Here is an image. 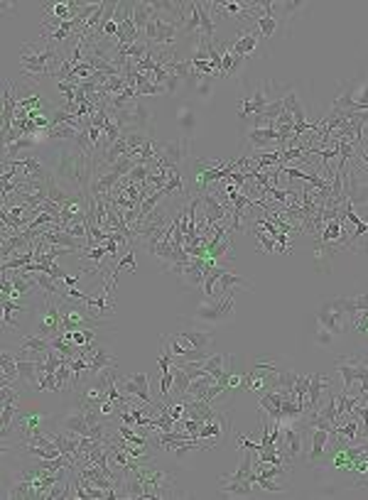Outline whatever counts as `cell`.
<instances>
[{
    "label": "cell",
    "mask_w": 368,
    "mask_h": 500,
    "mask_svg": "<svg viewBox=\"0 0 368 500\" xmlns=\"http://www.w3.org/2000/svg\"><path fill=\"white\" fill-rule=\"evenodd\" d=\"M155 3H133V23H135V27H138L140 35H145V27H148V23L152 20V15H155Z\"/></svg>",
    "instance_id": "cell-19"
},
{
    "label": "cell",
    "mask_w": 368,
    "mask_h": 500,
    "mask_svg": "<svg viewBox=\"0 0 368 500\" xmlns=\"http://www.w3.org/2000/svg\"><path fill=\"white\" fill-rule=\"evenodd\" d=\"M115 429H118V434H121L123 439H128L130 444H138V447H148V444H150L148 437H140V434H135V431L130 429V425H123V422H121V425L115 427Z\"/></svg>",
    "instance_id": "cell-32"
},
{
    "label": "cell",
    "mask_w": 368,
    "mask_h": 500,
    "mask_svg": "<svg viewBox=\"0 0 368 500\" xmlns=\"http://www.w3.org/2000/svg\"><path fill=\"white\" fill-rule=\"evenodd\" d=\"M317 324H322V326L327 329V331H332L334 336H346V333L354 331L349 314L336 305V299L324 302V305L317 309Z\"/></svg>",
    "instance_id": "cell-5"
},
{
    "label": "cell",
    "mask_w": 368,
    "mask_h": 500,
    "mask_svg": "<svg viewBox=\"0 0 368 500\" xmlns=\"http://www.w3.org/2000/svg\"><path fill=\"white\" fill-rule=\"evenodd\" d=\"M18 351L37 353V356L47 358V353L52 351V341H49V339H42V336H37V333H23V336H20Z\"/></svg>",
    "instance_id": "cell-16"
},
{
    "label": "cell",
    "mask_w": 368,
    "mask_h": 500,
    "mask_svg": "<svg viewBox=\"0 0 368 500\" xmlns=\"http://www.w3.org/2000/svg\"><path fill=\"white\" fill-rule=\"evenodd\" d=\"M133 476L143 483L145 498L143 500H162V498H177L179 481L172 471H167L160 461H152L150 456L138 459V466L133 468Z\"/></svg>",
    "instance_id": "cell-2"
},
{
    "label": "cell",
    "mask_w": 368,
    "mask_h": 500,
    "mask_svg": "<svg viewBox=\"0 0 368 500\" xmlns=\"http://www.w3.org/2000/svg\"><path fill=\"white\" fill-rule=\"evenodd\" d=\"M101 135H104V130H98V128H89V140H91V145L98 150V140H101Z\"/></svg>",
    "instance_id": "cell-37"
},
{
    "label": "cell",
    "mask_w": 368,
    "mask_h": 500,
    "mask_svg": "<svg viewBox=\"0 0 368 500\" xmlns=\"http://www.w3.org/2000/svg\"><path fill=\"white\" fill-rule=\"evenodd\" d=\"M356 101H358V104H361V106H366V108H368V81H366V84H363L361 88H358Z\"/></svg>",
    "instance_id": "cell-38"
},
{
    "label": "cell",
    "mask_w": 368,
    "mask_h": 500,
    "mask_svg": "<svg viewBox=\"0 0 368 500\" xmlns=\"http://www.w3.org/2000/svg\"><path fill=\"white\" fill-rule=\"evenodd\" d=\"M15 361H18V358H15ZM18 373H20V383H25V385H30V388L37 385V361H18Z\"/></svg>",
    "instance_id": "cell-27"
},
{
    "label": "cell",
    "mask_w": 368,
    "mask_h": 500,
    "mask_svg": "<svg viewBox=\"0 0 368 500\" xmlns=\"http://www.w3.org/2000/svg\"><path fill=\"white\" fill-rule=\"evenodd\" d=\"M128 267H130V272H135V267H138V260H135V250H133V248H128V253L123 255L121 260H118V265H115L113 270H111V277H108V282L111 285H118V275H121V272H126Z\"/></svg>",
    "instance_id": "cell-25"
},
{
    "label": "cell",
    "mask_w": 368,
    "mask_h": 500,
    "mask_svg": "<svg viewBox=\"0 0 368 500\" xmlns=\"http://www.w3.org/2000/svg\"><path fill=\"white\" fill-rule=\"evenodd\" d=\"M160 392L162 397H170V392H172V370H167V373H162V383H160Z\"/></svg>",
    "instance_id": "cell-36"
},
{
    "label": "cell",
    "mask_w": 368,
    "mask_h": 500,
    "mask_svg": "<svg viewBox=\"0 0 368 500\" xmlns=\"http://www.w3.org/2000/svg\"><path fill=\"white\" fill-rule=\"evenodd\" d=\"M30 311V302H18V299L3 297V331L5 336L20 333V314Z\"/></svg>",
    "instance_id": "cell-11"
},
{
    "label": "cell",
    "mask_w": 368,
    "mask_h": 500,
    "mask_svg": "<svg viewBox=\"0 0 368 500\" xmlns=\"http://www.w3.org/2000/svg\"><path fill=\"white\" fill-rule=\"evenodd\" d=\"M253 481H255V486H260V488L268 490V493H282V490H285V486H280V483L273 481V478L255 476V471H253Z\"/></svg>",
    "instance_id": "cell-33"
},
{
    "label": "cell",
    "mask_w": 368,
    "mask_h": 500,
    "mask_svg": "<svg viewBox=\"0 0 368 500\" xmlns=\"http://www.w3.org/2000/svg\"><path fill=\"white\" fill-rule=\"evenodd\" d=\"M327 444H329V431L327 429H319V427H312V447L307 451V464L317 466L319 459L324 456L327 451Z\"/></svg>",
    "instance_id": "cell-17"
},
{
    "label": "cell",
    "mask_w": 368,
    "mask_h": 500,
    "mask_svg": "<svg viewBox=\"0 0 368 500\" xmlns=\"http://www.w3.org/2000/svg\"><path fill=\"white\" fill-rule=\"evenodd\" d=\"M253 486H255L253 478H248V481H231V478H226V476L219 478V490H221V493L241 495V498H248V495L253 493Z\"/></svg>",
    "instance_id": "cell-18"
},
{
    "label": "cell",
    "mask_w": 368,
    "mask_h": 500,
    "mask_svg": "<svg viewBox=\"0 0 368 500\" xmlns=\"http://www.w3.org/2000/svg\"><path fill=\"white\" fill-rule=\"evenodd\" d=\"M238 289H246V292H255V282L253 280H246V277H241L236 270H226L224 275L219 277V282H216V287H214V297L211 299L226 297V294L238 292Z\"/></svg>",
    "instance_id": "cell-8"
},
{
    "label": "cell",
    "mask_w": 368,
    "mask_h": 500,
    "mask_svg": "<svg viewBox=\"0 0 368 500\" xmlns=\"http://www.w3.org/2000/svg\"><path fill=\"white\" fill-rule=\"evenodd\" d=\"M271 104V98H268V93H265V88L263 86H258L255 88L251 96H246L241 101V110H238V118L241 121H248V118H255V115H260L263 113V108L265 106Z\"/></svg>",
    "instance_id": "cell-13"
},
{
    "label": "cell",
    "mask_w": 368,
    "mask_h": 500,
    "mask_svg": "<svg viewBox=\"0 0 368 500\" xmlns=\"http://www.w3.org/2000/svg\"><path fill=\"white\" fill-rule=\"evenodd\" d=\"M277 27H280V23H277L273 15H258V18H255V29H258L260 37H265V40H271V37L277 32Z\"/></svg>",
    "instance_id": "cell-29"
},
{
    "label": "cell",
    "mask_w": 368,
    "mask_h": 500,
    "mask_svg": "<svg viewBox=\"0 0 368 500\" xmlns=\"http://www.w3.org/2000/svg\"><path fill=\"white\" fill-rule=\"evenodd\" d=\"M233 307H236V292H231L219 299H207L202 305H196L192 316H194L196 322H204V324H224L236 316Z\"/></svg>",
    "instance_id": "cell-3"
},
{
    "label": "cell",
    "mask_w": 368,
    "mask_h": 500,
    "mask_svg": "<svg viewBox=\"0 0 368 500\" xmlns=\"http://www.w3.org/2000/svg\"><path fill=\"white\" fill-rule=\"evenodd\" d=\"M275 143H280V132L271 126L246 130V145H251V152H255V150H268Z\"/></svg>",
    "instance_id": "cell-12"
},
{
    "label": "cell",
    "mask_w": 368,
    "mask_h": 500,
    "mask_svg": "<svg viewBox=\"0 0 368 500\" xmlns=\"http://www.w3.org/2000/svg\"><path fill=\"white\" fill-rule=\"evenodd\" d=\"M192 155V138H179L172 143H160L157 150V157L150 162L152 172L157 169H165V167H182L184 160H189Z\"/></svg>",
    "instance_id": "cell-4"
},
{
    "label": "cell",
    "mask_w": 368,
    "mask_h": 500,
    "mask_svg": "<svg viewBox=\"0 0 368 500\" xmlns=\"http://www.w3.org/2000/svg\"><path fill=\"white\" fill-rule=\"evenodd\" d=\"M52 348L62 353V356H67V358H76V356H81V351H84V348H79L76 344H71V341L64 339L62 333L52 339Z\"/></svg>",
    "instance_id": "cell-30"
},
{
    "label": "cell",
    "mask_w": 368,
    "mask_h": 500,
    "mask_svg": "<svg viewBox=\"0 0 368 500\" xmlns=\"http://www.w3.org/2000/svg\"><path fill=\"white\" fill-rule=\"evenodd\" d=\"M258 42H260V32L255 27H248V29H243L233 42H226V45H221V47L229 49L231 54H236V57L248 59L251 54L258 52Z\"/></svg>",
    "instance_id": "cell-9"
},
{
    "label": "cell",
    "mask_w": 368,
    "mask_h": 500,
    "mask_svg": "<svg viewBox=\"0 0 368 500\" xmlns=\"http://www.w3.org/2000/svg\"><path fill=\"white\" fill-rule=\"evenodd\" d=\"M79 130H84L81 126H52L49 130H45L42 135H45L47 140H67V143H74V138L79 135Z\"/></svg>",
    "instance_id": "cell-22"
},
{
    "label": "cell",
    "mask_w": 368,
    "mask_h": 500,
    "mask_svg": "<svg viewBox=\"0 0 368 500\" xmlns=\"http://www.w3.org/2000/svg\"><path fill=\"white\" fill-rule=\"evenodd\" d=\"M3 383L0 385H15V383H20V373H18V361H15V356H10L8 351H3Z\"/></svg>",
    "instance_id": "cell-24"
},
{
    "label": "cell",
    "mask_w": 368,
    "mask_h": 500,
    "mask_svg": "<svg viewBox=\"0 0 368 500\" xmlns=\"http://www.w3.org/2000/svg\"><path fill=\"white\" fill-rule=\"evenodd\" d=\"M192 348H199V351H209L214 346V333L209 331H189V329H184V331H177Z\"/></svg>",
    "instance_id": "cell-20"
},
{
    "label": "cell",
    "mask_w": 368,
    "mask_h": 500,
    "mask_svg": "<svg viewBox=\"0 0 368 500\" xmlns=\"http://www.w3.org/2000/svg\"><path fill=\"white\" fill-rule=\"evenodd\" d=\"M354 331L361 333L363 339H368V309L356 319V324H354Z\"/></svg>",
    "instance_id": "cell-35"
},
{
    "label": "cell",
    "mask_w": 368,
    "mask_h": 500,
    "mask_svg": "<svg viewBox=\"0 0 368 500\" xmlns=\"http://www.w3.org/2000/svg\"><path fill=\"white\" fill-rule=\"evenodd\" d=\"M67 62L59 52V45L54 42H27L20 49V74L25 79H35L40 81L42 76H52L59 71V67Z\"/></svg>",
    "instance_id": "cell-1"
},
{
    "label": "cell",
    "mask_w": 368,
    "mask_h": 500,
    "mask_svg": "<svg viewBox=\"0 0 368 500\" xmlns=\"http://www.w3.org/2000/svg\"><path fill=\"white\" fill-rule=\"evenodd\" d=\"M282 400H285V392L282 390H265L260 395V412L265 417H271V422H280V407H282Z\"/></svg>",
    "instance_id": "cell-14"
},
{
    "label": "cell",
    "mask_w": 368,
    "mask_h": 500,
    "mask_svg": "<svg viewBox=\"0 0 368 500\" xmlns=\"http://www.w3.org/2000/svg\"><path fill=\"white\" fill-rule=\"evenodd\" d=\"M37 145H40V135H23L20 140H15V143L5 147V160H10L12 155H18V152H23V150L37 147Z\"/></svg>",
    "instance_id": "cell-28"
},
{
    "label": "cell",
    "mask_w": 368,
    "mask_h": 500,
    "mask_svg": "<svg viewBox=\"0 0 368 500\" xmlns=\"http://www.w3.org/2000/svg\"><path fill=\"white\" fill-rule=\"evenodd\" d=\"M118 388H121L123 395L128 397H138L140 403L155 407V400L150 395V378L148 373H135L128 375V378H118Z\"/></svg>",
    "instance_id": "cell-7"
},
{
    "label": "cell",
    "mask_w": 368,
    "mask_h": 500,
    "mask_svg": "<svg viewBox=\"0 0 368 500\" xmlns=\"http://www.w3.org/2000/svg\"><path fill=\"white\" fill-rule=\"evenodd\" d=\"M30 263H35V250H27L23 255H15L10 260H3V272H12V270H23Z\"/></svg>",
    "instance_id": "cell-31"
},
{
    "label": "cell",
    "mask_w": 368,
    "mask_h": 500,
    "mask_svg": "<svg viewBox=\"0 0 368 500\" xmlns=\"http://www.w3.org/2000/svg\"><path fill=\"white\" fill-rule=\"evenodd\" d=\"M177 123H179V128H182L184 138H194L196 118H194V110H192V106H189V104H182V106H179Z\"/></svg>",
    "instance_id": "cell-23"
},
{
    "label": "cell",
    "mask_w": 368,
    "mask_h": 500,
    "mask_svg": "<svg viewBox=\"0 0 368 500\" xmlns=\"http://www.w3.org/2000/svg\"><path fill=\"white\" fill-rule=\"evenodd\" d=\"M336 305L349 314L351 326L356 324V319L368 309V294H351V297H336Z\"/></svg>",
    "instance_id": "cell-15"
},
{
    "label": "cell",
    "mask_w": 368,
    "mask_h": 500,
    "mask_svg": "<svg viewBox=\"0 0 368 500\" xmlns=\"http://www.w3.org/2000/svg\"><path fill=\"white\" fill-rule=\"evenodd\" d=\"M37 336L52 341L54 336L62 333V311H59L57 297H45V307H42L40 316H37Z\"/></svg>",
    "instance_id": "cell-6"
},
{
    "label": "cell",
    "mask_w": 368,
    "mask_h": 500,
    "mask_svg": "<svg viewBox=\"0 0 368 500\" xmlns=\"http://www.w3.org/2000/svg\"><path fill=\"white\" fill-rule=\"evenodd\" d=\"M366 250H368V248H366Z\"/></svg>",
    "instance_id": "cell-40"
},
{
    "label": "cell",
    "mask_w": 368,
    "mask_h": 500,
    "mask_svg": "<svg viewBox=\"0 0 368 500\" xmlns=\"http://www.w3.org/2000/svg\"><path fill=\"white\" fill-rule=\"evenodd\" d=\"M199 3V18H202V27H199V35L204 37V40H209V42H214L216 45V25H214V20H211V5L209 3H202V0H196Z\"/></svg>",
    "instance_id": "cell-21"
},
{
    "label": "cell",
    "mask_w": 368,
    "mask_h": 500,
    "mask_svg": "<svg viewBox=\"0 0 368 500\" xmlns=\"http://www.w3.org/2000/svg\"><path fill=\"white\" fill-rule=\"evenodd\" d=\"M334 339H336V336H334L332 331H327L322 324H317V331H314V344L317 346H324V348H327V346L334 344Z\"/></svg>",
    "instance_id": "cell-34"
},
{
    "label": "cell",
    "mask_w": 368,
    "mask_h": 500,
    "mask_svg": "<svg viewBox=\"0 0 368 500\" xmlns=\"http://www.w3.org/2000/svg\"><path fill=\"white\" fill-rule=\"evenodd\" d=\"M196 196H202V209H204L202 216L207 219L209 228H214V226H219L231 219V211L216 199L214 191H204V194H196Z\"/></svg>",
    "instance_id": "cell-10"
},
{
    "label": "cell",
    "mask_w": 368,
    "mask_h": 500,
    "mask_svg": "<svg viewBox=\"0 0 368 500\" xmlns=\"http://www.w3.org/2000/svg\"><path fill=\"white\" fill-rule=\"evenodd\" d=\"M229 361V356H224V353H214V356H209L207 361H202L199 366H202V370L204 373H209V375H214V378L219 380L221 375L226 373V368H224V363Z\"/></svg>",
    "instance_id": "cell-26"
},
{
    "label": "cell",
    "mask_w": 368,
    "mask_h": 500,
    "mask_svg": "<svg viewBox=\"0 0 368 500\" xmlns=\"http://www.w3.org/2000/svg\"><path fill=\"white\" fill-rule=\"evenodd\" d=\"M79 277L81 275H67V277H64V287H76V282H79Z\"/></svg>",
    "instance_id": "cell-39"
}]
</instances>
